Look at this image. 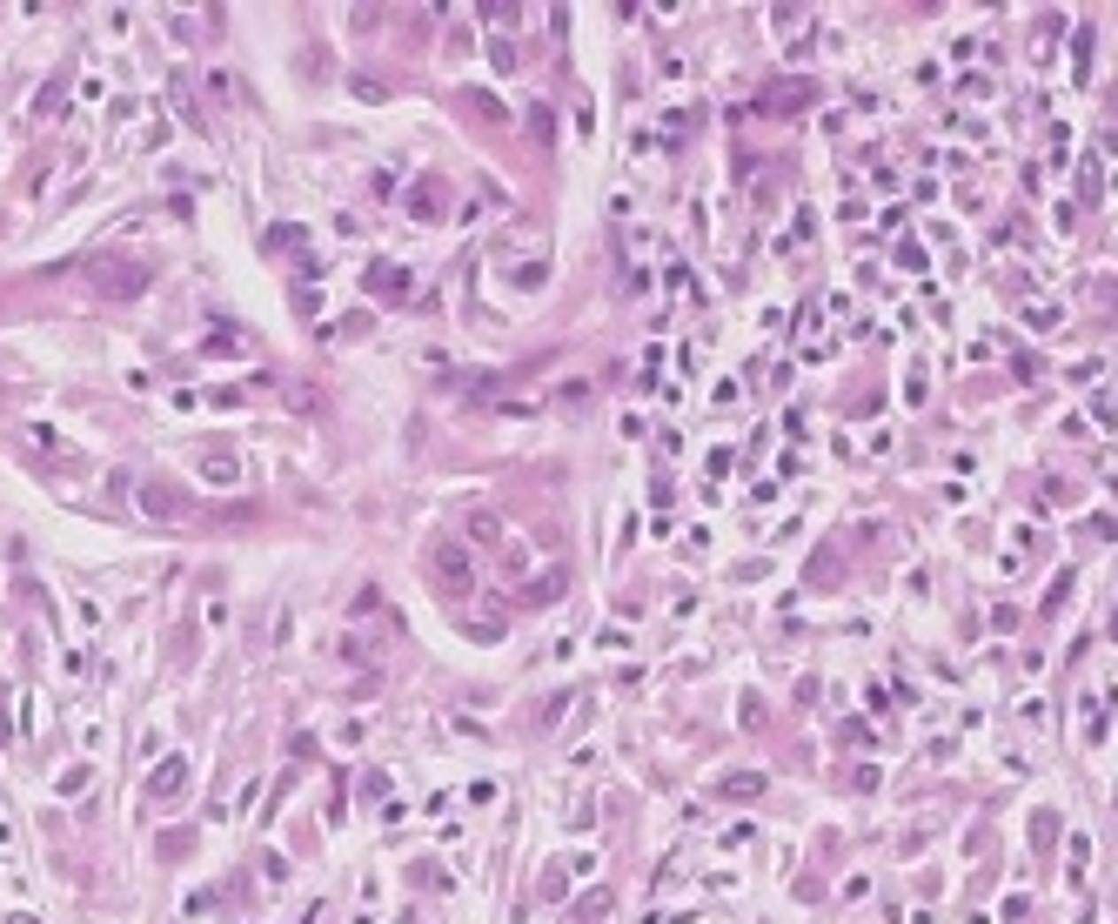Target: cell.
I'll return each mask as SVG.
<instances>
[{
    "label": "cell",
    "instance_id": "obj_1",
    "mask_svg": "<svg viewBox=\"0 0 1118 924\" xmlns=\"http://www.w3.org/2000/svg\"><path fill=\"white\" fill-rule=\"evenodd\" d=\"M436 570L449 576V590H462V583H469V563H462V549H449V543L436 549Z\"/></svg>",
    "mask_w": 1118,
    "mask_h": 924
}]
</instances>
